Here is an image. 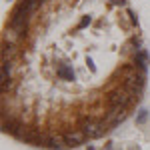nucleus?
<instances>
[{
  "instance_id": "nucleus-1",
  "label": "nucleus",
  "mask_w": 150,
  "mask_h": 150,
  "mask_svg": "<svg viewBox=\"0 0 150 150\" xmlns=\"http://www.w3.org/2000/svg\"><path fill=\"white\" fill-rule=\"evenodd\" d=\"M146 86L128 0H16L2 30V132L64 150L114 130Z\"/></svg>"
}]
</instances>
